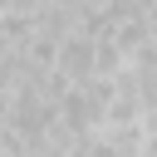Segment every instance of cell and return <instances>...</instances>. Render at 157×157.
Wrapping results in <instances>:
<instances>
[{"label":"cell","mask_w":157,"mask_h":157,"mask_svg":"<svg viewBox=\"0 0 157 157\" xmlns=\"http://www.w3.org/2000/svg\"><path fill=\"white\" fill-rule=\"evenodd\" d=\"M137 10H147V15H157V0H137Z\"/></svg>","instance_id":"2"},{"label":"cell","mask_w":157,"mask_h":157,"mask_svg":"<svg viewBox=\"0 0 157 157\" xmlns=\"http://www.w3.org/2000/svg\"><path fill=\"white\" fill-rule=\"evenodd\" d=\"M59 74L64 78H74V83H88V78H98V34H69L64 39V49H59Z\"/></svg>","instance_id":"1"}]
</instances>
